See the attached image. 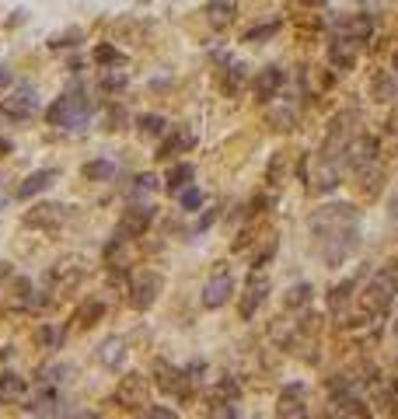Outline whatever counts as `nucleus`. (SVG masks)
Segmentation results:
<instances>
[{
  "instance_id": "obj_10",
  "label": "nucleus",
  "mask_w": 398,
  "mask_h": 419,
  "mask_svg": "<svg viewBox=\"0 0 398 419\" xmlns=\"http://www.w3.org/2000/svg\"><path fill=\"white\" fill-rule=\"evenodd\" d=\"M56 178H60V172L56 168H42V172H35V175H28L21 185H18V196L21 199H32V196H39V192H46Z\"/></svg>"
},
{
  "instance_id": "obj_31",
  "label": "nucleus",
  "mask_w": 398,
  "mask_h": 419,
  "mask_svg": "<svg viewBox=\"0 0 398 419\" xmlns=\"http://www.w3.org/2000/svg\"><path fill=\"white\" fill-rule=\"evenodd\" d=\"M157 189V178L154 175H137V182H133V192L137 196H147V192H154Z\"/></svg>"
},
{
  "instance_id": "obj_36",
  "label": "nucleus",
  "mask_w": 398,
  "mask_h": 419,
  "mask_svg": "<svg viewBox=\"0 0 398 419\" xmlns=\"http://www.w3.org/2000/svg\"><path fill=\"white\" fill-rule=\"evenodd\" d=\"M77 39H81V32H77V28H70L67 35H60V39H52V45H77Z\"/></svg>"
},
{
  "instance_id": "obj_35",
  "label": "nucleus",
  "mask_w": 398,
  "mask_h": 419,
  "mask_svg": "<svg viewBox=\"0 0 398 419\" xmlns=\"http://www.w3.org/2000/svg\"><path fill=\"white\" fill-rule=\"evenodd\" d=\"M206 419H235V409L231 405H213Z\"/></svg>"
},
{
  "instance_id": "obj_37",
  "label": "nucleus",
  "mask_w": 398,
  "mask_h": 419,
  "mask_svg": "<svg viewBox=\"0 0 398 419\" xmlns=\"http://www.w3.org/2000/svg\"><path fill=\"white\" fill-rule=\"evenodd\" d=\"M119 123H126V112L112 109V112H108V130H119Z\"/></svg>"
},
{
  "instance_id": "obj_28",
  "label": "nucleus",
  "mask_w": 398,
  "mask_h": 419,
  "mask_svg": "<svg viewBox=\"0 0 398 419\" xmlns=\"http://www.w3.org/2000/svg\"><path fill=\"white\" fill-rule=\"evenodd\" d=\"M179 203H182V210H199V203H203V192L199 189H182V196H179Z\"/></svg>"
},
{
  "instance_id": "obj_34",
  "label": "nucleus",
  "mask_w": 398,
  "mask_h": 419,
  "mask_svg": "<svg viewBox=\"0 0 398 419\" xmlns=\"http://www.w3.org/2000/svg\"><path fill=\"white\" fill-rule=\"evenodd\" d=\"M308 294H311V287H308V283H301V287H294V290H290L287 304H304V300H308Z\"/></svg>"
},
{
  "instance_id": "obj_9",
  "label": "nucleus",
  "mask_w": 398,
  "mask_h": 419,
  "mask_svg": "<svg viewBox=\"0 0 398 419\" xmlns=\"http://www.w3.org/2000/svg\"><path fill=\"white\" fill-rule=\"evenodd\" d=\"M231 294H235V280H231V273H223V269H220V273L206 283V290H203V304H206V307H220Z\"/></svg>"
},
{
  "instance_id": "obj_4",
  "label": "nucleus",
  "mask_w": 398,
  "mask_h": 419,
  "mask_svg": "<svg viewBox=\"0 0 398 419\" xmlns=\"http://www.w3.org/2000/svg\"><path fill=\"white\" fill-rule=\"evenodd\" d=\"M157 294H161V276L157 273H140L133 280V287H130V304L137 311H147L157 300Z\"/></svg>"
},
{
  "instance_id": "obj_20",
  "label": "nucleus",
  "mask_w": 398,
  "mask_h": 419,
  "mask_svg": "<svg viewBox=\"0 0 398 419\" xmlns=\"http://www.w3.org/2000/svg\"><path fill=\"white\" fill-rule=\"evenodd\" d=\"M189 182H192V165H175L172 172H168V189L172 192L189 189Z\"/></svg>"
},
{
  "instance_id": "obj_27",
  "label": "nucleus",
  "mask_w": 398,
  "mask_h": 419,
  "mask_svg": "<svg viewBox=\"0 0 398 419\" xmlns=\"http://www.w3.org/2000/svg\"><path fill=\"white\" fill-rule=\"evenodd\" d=\"M241 81H245V70H241V67H231V70H227V77H223V91H227V94H238Z\"/></svg>"
},
{
  "instance_id": "obj_43",
  "label": "nucleus",
  "mask_w": 398,
  "mask_h": 419,
  "mask_svg": "<svg viewBox=\"0 0 398 419\" xmlns=\"http://www.w3.org/2000/svg\"><path fill=\"white\" fill-rule=\"evenodd\" d=\"M391 63H395V70H398V49H395V60H391Z\"/></svg>"
},
{
  "instance_id": "obj_41",
  "label": "nucleus",
  "mask_w": 398,
  "mask_h": 419,
  "mask_svg": "<svg viewBox=\"0 0 398 419\" xmlns=\"http://www.w3.org/2000/svg\"><path fill=\"white\" fill-rule=\"evenodd\" d=\"M70 419H94L91 412H70Z\"/></svg>"
},
{
  "instance_id": "obj_44",
  "label": "nucleus",
  "mask_w": 398,
  "mask_h": 419,
  "mask_svg": "<svg viewBox=\"0 0 398 419\" xmlns=\"http://www.w3.org/2000/svg\"><path fill=\"white\" fill-rule=\"evenodd\" d=\"M395 332H398V325H395Z\"/></svg>"
},
{
  "instance_id": "obj_24",
  "label": "nucleus",
  "mask_w": 398,
  "mask_h": 419,
  "mask_svg": "<svg viewBox=\"0 0 398 419\" xmlns=\"http://www.w3.org/2000/svg\"><path fill=\"white\" fill-rule=\"evenodd\" d=\"M137 126H140L143 136H161V133H164V119H161V116H140Z\"/></svg>"
},
{
  "instance_id": "obj_40",
  "label": "nucleus",
  "mask_w": 398,
  "mask_h": 419,
  "mask_svg": "<svg viewBox=\"0 0 398 419\" xmlns=\"http://www.w3.org/2000/svg\"><path fill=\"white\" fill-rule=\"evenodd\" d=\"M8 81H11V74H8V70H4V67H0V88H4V84H8Z\"/></svg>"
},
{
  "instance_id": "obj_15",
  "label": "nucleus",
  "mask_w": 398,
  "mask_h": 419,
  "mask_svg": "<svg viewBox=\"0 0 398 419\" xmlns=\"http://www.w3.org/2000/svg\"><path fill=\"white\" fill-rule=\"evenodd\" d=\"M279 88H283V70H279V67H266V70H259V77H255V94H259L262 101H269Z\"/></svg>"
},
{
  "instance_id": "obj_17",
  "label": "nucleus",
  "mask_w": 398,
  "mask_h": 419,
  "mask_svg": "<svg viewBox=\"0 0 398 419\" xmlns=\"http://www.w3.org/2000/svg\"><path fill=\"white\" fill-rule=\"evenodd\" d=\"M21 398H25V378H18V374L0 378V405H11V402H21Z\"/></svg>"
},
{
  "instance_id": "obj_8",
  "label": "nucleus",
  "mask_w": 398,
  "mask_h": 419,
  "mask_svg": "<svg viewBox=\"0 0 398 419\" xmlns=\"http://www.w3.org/2000/svg\"><path fill=\"white\" fill-rule=\"evenodd\" d=\"M39 109V98H35V88H18L8 101H4V112L11 116V119H28L32 112Z\"/></svg>"
},
{
  "instance_id": "obj_42",
  "label": "nucleus",
  "mask_w": 398,
  "mask_h": 419,
  "mask_svg": "<svg viewBox=\"0 0 398 419\" xmlns=\"http://www.w3.org/2000/svg\"><path fill=\"white\" fill-rule=\"evenodd\" d=\"M301 4H308V8H318V4H325V0H301Z\"/></svg>"
},
{
  "instance_id": "obj_26",
  "label": "nucleus",
  "mask_w": 398,
  "mask_h": 419,
  "mask_svg": "<svg viewBox=\"0 0 398 419\" xmlns=\"http://www.w3.org/2000/svg\"><path fill=\"white\" fill-rule=\"evenodd\" d=\"M126 81H130V77H126L123 70H105V74H101V88H108V91L126 88Z\"/></svg>"
},
{
  "instance_id": "obj_19",
  "label": "nucleus",
  "mask_w": 398,
  "mask_h": 419,
  "mask_svg": "<svg viewBox=\"0 0 398 419\" xmlns=\"http://www.w3.org/2000/svg\"><path fill=\"white\" fill-rule=\"evenodd\" d=\"M101 314H105V304H101V300H94V297H88V300L77 307L74 322H77V325H91V322H98V318H101Z\"/></svg>"
},
{
  "instance_id": "obj_38",
  "label": "nucleus",
  "mask_w": 398,
  "mask_h": 419,
  "mask_svg": "<svg viewBox=\"0 0 398 419\" xmlns=\"http://www.w3.org/2000/svg\"><path fill=\"white\" fill-rule=\"evenodd\" d=\"M11 280V266H0V287H4Z\"/></svg>"
},
{
  "instance_id": "obj_2",
  "label": "nucleus",
  "mask_w": 398,
  "mask_h": 419,
  "mask_svg": "<svg viewBox=\"0 0 398 419\" xmlns=\"http://www.w3.org/2000/svg\"><path fill=\"white\" fill-rule=\"evenodd\" d=\"M88 112H91V105L84 101L81 91H70V94H60L52 105H49V126H60V130H81L88 123Z\"/></svg>"
},
{
  "instance_id": "obj_7",
  "label": "nucleus",
  "mask_w": 398,
  "mask_h": 419,
  "mask_svg": "<svg viewBox=\"0 0 398 419\" xmlns=\"http://www.w3.org/2000/svg\"><path fill=\"white\" fill-rule=\"evenodd\" d=\"M332 32L335 35H346V39H353V42H364V39H370V32H374V25H370V18L367 14H343V18H335L332 21Z\"/></svg>"
},
{
  "instance_id": "obj_1",
  "label": "nucleus",
  "mask_w": 398,
  "mask_h": 419,
  "mask_svg": "<svg viewBox=\"0 0 398 419\" xmlns=\"http://www.w3.org/2000/svg\"><path fill=\"white\" fill-rule=\"evenodd\" d=\"M357 227H360V214H357L350 203H328V206H321L318 214L311 217V231L321 241H328L325 258L332 262V266H335L339 258L350 255L353 238H357Z\"/></svg>"
},
{
  "instance_id": "obj_29",
  "label": "nucleus",
  "mask_w": 398,
  "mask_h": 419,
  "mask_svg": "<svg viewBox=\"0 0 398 419\" xmlns=\"http://www.w3.org/2000/svg\"><path fill=\"white\" fill-rule=\"evenodd\" d=\"M39 343H46L49 349H56V346L63 343V329H42L39 332Z\"/></svg>"
},
{
  "instance_id": "obj_18",
  "label": "nucleus",
  "mask_w": 398,
  "mask_h": 419,
  "mask_svg": "<svg viewBox=\"0 0 398 419\" xmlns=\"http://www.w3.org/2000/svg\"><path fill=\"white\" fill-rule=\"evenodd\" d=\"M143 391H147V381H143L140 374H130V378H123V385H119V398H123V402H140Z\"/></svg>"
},
{
  "instance_id": "obj_23",
  "label": "nucleus",
  "mask_w": 398,
  "mask_h": 419,
  "mask_svg": "<svg viewBox=\"0 0 398 419\" xmlns=\"http://www.w3.org/2000/svg\"><path fill=\"white\" fill-rule=\"evenodd\" d=\"M52 405H56V395H52L49 388H42V391L32 398V405H28V409H32V412H39V416H49V412H52Z\"/></svg>"
},
{
  "instance_id": "obj_21",
  "label": "nucleus",
  "mask_w": 398,
  "mask_h": 419,
  "mask_svg": "<svg viewBox=\"0 0 398 419\" xmlns=\"http://www.w3.org/2000/svg\"><path fill=\"white\" fill-rule=\"evenodd\" d=\"M157 385L164 391H179L182 388V374L175 371V367H168V363H157Z\"/></svg>"
},
{
  "instance_id": "obj_5",
  "label": "nucleus",
  "mask_w": 398,
  "mask_h": 419,
  "mask_svg": "<svg viewBox=\"0 0 398 419\" xmlns=\"http://www.w3.org/2000/svg\"><path fill=\"white\" fill-rule=\"evenodd\" d=\"M150 221H154V206H130L126 214H123V221H119L116 238H119V241L137 238V234H143V231L150 227Z\"/></svg>"
},
{
  "instance_id": "obj_16",
  "label": "nucleus",
  "mask_w": 398,
  "mask_h": 419,
  "mask_svg": "<svg viewBox=\"0 0 398 419\" xmlns=\"http://www.w3.org/2000/svg\"><path fill=\"white\" fill-rule=\"evenodd\" d=\"M98 360L108 367V371H119L123 360H126V343L123 339H105L101 349H98Z\"/></svg>"
},
{
  "instance_id": "obj_25",
  "label": "nucleus",
  "mask_w": 398,
  "mask_h": 419,
  "mask_svg": "<svg viewBox=\"0 0 398 419\" xmlns=\"http://www.w3.org/2000/svg\"><path fill=\"white\" fill-rule=\"evenodd\" d=\"M94 60H98V63H105V67H108V63H123V52H119L116 45H108V42H105V45H98V49H94Z\"/></svg>"
},
{
  "instance_id": "obj_33",
  "label": "nucleus",
  "mask_w": 398,
  "mask_h": 419,
  "mask_svg": "<svg viewBox=\"0 0 398 419\" xmlns=\"http://www.w3.org/2000/svg\"><path fill=\"white\" fill-rule=\"evenodd\" d=\"M143 419H175V412L168 409V405H150V409L143 412Z\"/></svg>"
},
{
  "instance_id": "obj_32",
  "label": "nucleus",
  "mask_w": 398,
  "mask_h": 419,
  "mask_svg": "<svg viewBox=\"0 0 398 419\" xmlns=\"http://www.w3.org/2000/svg\"><path fill=\"white\" fill-rule=\"evenodd\" d=\"M269 123H272L276 130H290V126H294V112L279 109V112H272V116H269Z\"/></svg>"
},
{
  "instance_id": "obj_13",
  "label": "nucleus",
  "mask_w": 398,
  "mask_h": 419,
  "mask_svg": "<svg viewBox=\"0 0 398 419\" xmlns=\"http://www.w3.org/2000/svg\"><path fill=\"white\" fill-rule=\"evenodd\" d=\"M266 290H269L266 276H262V273H255V276L248 280V287H245V300H241V314H245V318H252L255 307L266 300Z\"/></svg>"
},
{
  "instance_id": "obj_14",
  "label": "nucleus",
  "mask_w": 398,
  "mask_h": 419,
  "mask_svg": "<svg viewBox=\"0 0 398 419\" xmlns=\"http://www.w3.org/2000/svg\"><path fill=\"white\" fill-rule=\"evenodd\" d=\"M206 14H210V25L213 28H227L238 14V0H210L206 4Z\"/></svg>"
},
{
  "instance_id": "obj_39",
  "label": "nucleus",
  "mask_w": 398,
  "mask_h": 419,
  "mask_svg": "<svg viewBox=\"0 0 398 419\" xmlns=\"http://www.w3.org/2000/svg\"><path fill=\"white\" fill-rule=\"evenodd\" d=\"M4 154H11V140H4V136H0V157H4Z\"/></svg>"
},
{
  "instance_id": "obj_3",
  "label": "nucleus",
  "mask_w": 398,
  "mask_h": 419,
  "mask_svg": "<svg viewBox=\"0 0 398 419\" xmlns=\"http://www.w3.org/2000/svg\"><path fill=\"white\" fill-rule=\"evenodd\" d=\"M63 221H67V210L60 203H39V206L25 210V224L39 227V231H52V227H60Z\"/></svg>"
},
{
  "instance_id": "obj_11",
  "label": "nucleus",
  "mask_w": 398,
  "mask_h": 419,
  "mask_svg": "<svg viewBox=\"0 0 398 419\" xmlns=\"http://www.w3.org/2000/svg\"><path fill=\"white\" fill-rule=\"evenodd\" d=\"M196 143V136H192V130H186V126H179L175 133H168V140L157 147V157H164V161H168V157H175V154H182V150H189Z\"/></svg>"
},
{
  "instance_id": "obj_6",
  "label": "nucleus",
  "mask_w": 398,
  "mask_h": 419,
  "mask_svg": "<svg viewBox=\"0 0 398 419\" xmlns=\"http://www.w3.org/2000/svg\"><path fill=\"white\" fill-rule=\"evenodd\" d=\"M357 52H360V42H353L346 35H332V42H328V63L335 70H350L357 63Z\"/></svg>"
},
{
  "instance_id": "obj_12",
  "label": "nucleus",
  "mask_w": 398,
  "mask_h": 419,
  "mask_svg": "<svg viewBox=\"0 0 398 419\" xmlns=\"http://www.w3.org/2000/svg\"><path fill=\"white\" fill-rule=\"evenodd\" d=\"M346 154H350V165L353 168H367V165H374V157H377V140L360 136V140H353L346 147Z\"/></svg>"
},
{
  "instance_id": "obj_30",
  "label": "nucleus",
  "mask_w": 398,
  "mask_h": 419,
  "mask_svg": "<svg viewBox=\"0 0 398 419\" xmlns=\"http://www.w3.org/2000/svg\"><path fill=\"white\" fill-rule=\"evenodd\" d=\"M276 28H279L276 21H272V25H259V28H248V32H245V42H259V39H269Z\"/></svg>"
},
{
  "instance_id": "obj_22",
  "label": "nucleus",
  "mask_w": 398,
  "mask_h": 419,
  "mask_svg": "<svg viewBox=\"0 0 398 419\" xmlns=\"http://www.w3.org/2000/svg\"><path fill=\"white\" fill-rule=\"evenodd\" d=\"M116 175V168H112L108 161H88L84 165V178L88 182H105V178H112Z\"/></svg>"
}]
</instances>
